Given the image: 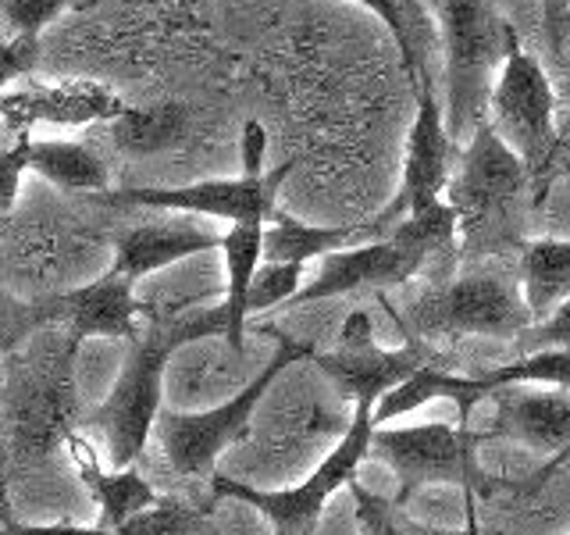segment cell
<instances>
[{
	"mask_svg": "<svg viewBox=\"0 0 570 535\" xmlns=\"http://www.w3.org/2000/svg\"><path fill=\"white\" fill-rule=\"evenodd\" d=\"M379 296L406 343L435 350H450L468 335H492L513 343L534 325L521 279H517V257L468 261L456 275L439 279L403 303H392L389 293Z\"/></svg>",
	"mask_w": 570,
	"mask_h": 535,
	"instance_id": "obj_1",
	"label": "cell"
},
{
	"mask_svg": "<svg viewBox=\"0 0 570 535\" xmlns=\"http://www.w3.org/2000/svg\"><path fill=\"white\" fill-rule=\"evenodd\" d=\"M531 172L492 121H481L460 154V168L445 186V204L456 211V250L463 264L517 257L524 236L521 218L531 204Z\"/></svg>",
	"mask_w": 570,
	"mask_h": 535,
	"instance_id": "obj_2",
	"label": "cell"
},
{
	"mask_svg": "<svg viewBox=\"0 0 570 535\" xmlns=\"http://www.w3.org/2000/svg\"><path fill=\"white\" fill-rule=\"evenodd\" d=\"M489 121L521 154L534 183L531 207H542L560 168V94L542 61L524 50L517 29H510L507 61L499 68L489 104Z\"/></svg>",
	"mask_w": 570,
	"mask_h": 535,
	"instance_id": "obj_3",
	"label": "cell"
},
{
	"mask_svg": "<svg viewBox=\"0 0 570 535\" xmlns=\"http://www.w3.org/2000/svg\"><path fill=\"white\" fill-rule=\"evenodd\" d=\"M442 43H445V129L453 139L489 121L492 89L507 61L510 22L495 0H442Z\"/></svg>",
	"mask_w": 570,
	"mask_h": 535,
	"instance_id": "obj_4",
	"label": "cell"
},
{
	"mask_svg": "<svg viewBox=\"0 0 570 535\" xmlns=\"http://www.w3.org/2000/svg\"><path fill=\"white\" fill-rule=\"evenodd\" d=\"M275 335V357L267 361L254 379H249L236 397H228L225 403L200 410V415H178V410H165L154 428V439L160 446V457H165L168 468L183 478V481H210L214 478V464L228 450L232 442L246 436L249 418H254L257 403L264 400V392L272 389L278 374L296 364V361H311L314 347L311 343H296L293 335H285L278 329H267Z\"/></svg>",
	"mask_w": 570,
	"mask_h": 535,
	"instance_id": "obj_5",
	"label": "cell"
},
{
	"mask_svg": "<svg viewBox=\"0 0 570 535\" xmlns=\"http://www.w3.org/2000/svg\"><path fill=\"white\" fill-rule=\"evenodd\" d=\"M489 442L481 428L460 421H424L406 428H374L371 454L385 460L400 478V493L392 504L403 507L424 486H456L468 496V507L478 499H492L499 481L478 464V446Z\"/></svg>",
	"mask_w": 570,
	"mask_h": 535,
	"instance_id": "obj_6",
	"label": "cell"
},
{
	"mask_svg": "<svg viewBox=\"0 0 570 535\" xmlns=\"http://www.w3.org/2000/svg\"><path fill=\"white\" fill-rule=\"evenodd\" d=\"M374 428H379L374 425V403H356L346 436L338 439L335 450L321 460V468L296 489H257L222 475L210 478V489L222 499H239V504L261 510L275 525V535H314L321 517H325L328 499L343 486L356 481V471H361L364 457L371 454Z\"/></svg>",
	"mask_w": 570,
	"mask_h": 535,
	"instance_id": "obj_7",
	"label": "cell"
},
{
	"mask_svg": "<svg viewBox=\"0 0 570 535\" xmlns=\"http://www.w3.org/2000/svg\"><path fill=\"white\" fill-rule=\"evenodd\" d=\"M311 361L343 389V397L353 403H379L392 389H400L410 374H417L428 364H460L453 350H435L424 343H403L396 350L382 347L374 339L371 318L353 311L338 332V347L314 353Z\"/></svg>",
	"mask_w": 570,
	"mask_h": 535,
	"instance_id": "obj_8",
	"label": "cell"
},
{
	"mask_svg": "<svg viewBox=\"0 0 570 535\" xmlns=\"http://www.w3.org/2000/svg\"><path fill=\"white\" fill-rule=\"evenodd\" d=\"M293 175V160L264 172L257 178H204L189 186H136L104 193L107 204L129 207H154V211H183V214H207L232 225H267L278 218V189Z\"/></svg>",
	"mask_w": 570,
	"mask_h": 535,
	"instance_id": "obj_9",
	"label": "cell"
},
{
	"mask_svg": "<svg viewBox=\"0 0 570 535\" xmlns=\"http://www.w3.org/2000/svg\"><path fill=\"white\" fill-rule=\"evenodd\" d=\"M453 168V136L445 129V107L435 100V89L421 76L417 82V115L406 136V160L400 193L385 207L392 218L421 214L442 204V193L450 186Z\"/></svg>",
	"mask_w": 570,
	"mask_h": 535,
	"instance_id": "obj_10",
	"label": "cell"
},
{
	"mask_svg": "<svg viewBox=\"0 0 570 535\" xmlns=\"http://www.w3.org/2000/svg\"><path fill=\"white\" fill-rule=\"evenodd\" d=\"M40 311L43 321H61L76 347L82 339H97V335L136 343L142 325H147V303L136 296V282L115 272V268L104 272L100 279L79 285V290H68L40 303Z\"/></svg>",
	"mask_w": 570,
	"mask_h": 535,
	"instance_id": "obj_11",
	"label": "cell"
},
{
	"mask_svg": "<svg viewBox=\"0 0 570 535\" xmlns=\"http://www.w3.org/2000/svg\"><path fill=\"white\" fill-rule=\"evenodd\" d=\"M125 104L100 82L68 79L58 86H29L18 94H0V121L26 136L32 125H61V129H82L94 121H115Z\"/></svg>",
	"mask_w": 570,
	"mask_h": 535,
	"instance_id": "obj_12",
	"label": "cell"
},
{
	"mask_svg": "<svg viewBox=\"0 0 570 535\" xmlns=\"http://www.w3.org/2000/svg\"><path fill=\"white\" fill-rule=\"evenodd\" d=\"M492 418L481 428L489 439L521 442L534 454L557 457L570 446V392L567 389H521L510 386L489 400Z\"/></svg>",
	"mask_w": 570,
	"mask_h": 535,
	"instance_id": "obj_13",
	"label": "cell"
},
{
	"mask_svg": "<svg viewBox=\"0 0 570 535\" xmlns=\"http://www.w3.org/2000/svg\"><path fill=\"white\" fill-rule=\"evenodd\" d=\"M65 454L71 460V468H76L79 481L89 489V496L97 499L100 528L118 532L121 525H129L136 514L150 510L160 499L154 481L139 468H111L97 436L65 432Z\"/></svg>",
	"mask_w": 570,
	"mask_h": 535,
	"instance_id": "obj_14",
	"label": "cell"
},
{
	"mask_svg": "<svg viewBox=\"0 0 570 535\" xmlns=\"http://www.w3.org/2000/svg\"><path fill=\"white\" fill-rule=\"evenodd\" d=\"M222 240H225V232H210L193 222L136 225V228H125L118 236L111 268L121 275H129L132 282H139L154 272H165V268L178 261L207 254V250H222Z\"/></svg>",
	"mask_w": 570,
	"mask_h": 535,
	"instance_id": "obj_15",
	"label": "cell"
},
{
	"mask_svg": "<svg viewBox=\"0 0 570 535\" xmlns=\"http://www.w3.org/2000/svg\"><path fill=\"white\" fill-rule=\"evenodd\" d=\"M400 218H392L389 211H382L379 218L356 222V225H307L296 218H278L264 228V261L275 264H311L328 254L350 246H364L371 240H385Z\"/></svg>",
	"mask_w": 570,
	"mask_h": 535,
	"instance_id": "obj_16",
	"label": "cell"
},
{
	"mask_svg": "<svg viewBox=\"0 0 570 535\" xmlns=\"http://www.w3.org/2000/svg\"><path fill=\"white\" fill-rule=\"evenodd\" d=\"M264 228L267 225H232L222 240V257H225V343L236 353V361L246 353V303H249V285H254L257 268L264 264Z\"/></svg>",
	"mask_w": 570,
	"mask_h": 535,
	"instance_id": "obj_17",
	"label": "cell"
},
{
	"mask_svg": "<svg viewBox=\"0 0 570 535\" xmlns=\"http://www.w3.org/2000/svg\"><path fill=\"white\" fill-rule=\"evenodd\" d=\"M517 279L534 321H546L570 296V240H524Z\"/></svg>",
	"mask_w": 570,
	"mask_h": 535,
	"instance_id": "obj_18",
	"label": "cell"
},
{
	"mask_svg": "<svg viewBox=\"0 0 570 535\" xmlns=\"http://www.w3.org/2000/svg\"><path fill=\"white\" fill-rule=\"evenodd\" d=\"M29 172L68 193H107V165L94 147L76 139H32Z\"/></svg>",
	"mask_w": 570,
	"mask_h": 535,
	"instance_id": "obj_19",
	"label": "cell"
},
{
	"mask_svg": "<svg viewBox=\"0 0 570 535\" xmlns=\"http://www.w3.org/2000/svg\"><path fill=\"white\" fill-rule=\"evenodd\" d=\"M189 133V111L183 104H154V107H125L111 121V143L121 154L147 157L183 143Z\"/></svg>",
	"mask_w": 570,
	"mask_h": 535,
	"instance_id": "obj_20",
	"label": "cell"
},
{
	"mask_svg": "<svg viewBox=\"0 0 570 535\" xmlns=\"http://www.w3.org/2000/svg\"><path fill=\"white\" fill-rule=\"evenodd\" d=\"M121 535H210L204 525V510L183 504L175 496H160L150 510L136 514L129 525L118 528Z\"/></svg>",
	"mask_w": 570,
	"mask_h": 535,
	"instance_id": "obj_21",
	"label": "cell"
},
{
	"mask_svg": "<svg viewBox=\"0 0 570 535\" xmlns=\"http://www.w3.org/2000/svg\"><path fill=\"white\" fill-rule=\"evenodd\" d=\"M303 272L307 264H275V261H264L254 275V285H249V303H246V314H267V311H278L285 308L299 290H303Z\"/></svg>",
	"mask_w": 570,
	"mask_h": 535,
	"instance_id": "obj_22",
	"label": "cell"
},
{
	"mask_svg": "<svg viewBox=\"0 0 570 535\" xmlns=\"http://www.w3.org/2000/svg\"><path fill=\"white\" fill-rule=\"evenodd\" d=\"M353 4L367 8L379 22L389 29V36L400 47V58L406 68V79L421 82V65H417V40H414V22H410V4L406 0H353Z\"/></svg>",
	"mask_w": 570,
	"mask_h": 535,
	"instance_id": "obj_23",
	"label": "cell"
},
{
	"mask_svg": "<svg viewBox=\"0 0 570 535\" xmlns=\"http://www.w3.org/2000/svg\"><path fill=\"white\" fill-rule=\"evenodd\" d=\"M350 493H353V517L361 525V535H410L406 522L400 517V507L392 499L364 489L361 481H353Z\"/></svg>",
	"mask_w": 570,
	"mask_h": 535,
	"instance_id": "obj_24",
	"label": "cell"
},
{
	"mask_svg": "<svg viewBox=\"0 0 570 535\" xmlns=\"http://www.w3.org/2000/svg\"><path fill=\"white\" fill-rule=\"evenodd\" d=\"M43 321V311L40 303H14L8 293H0V357H8L14 347H22L29 332H36Z\"/></svg>",
	"mask_w": 570,
	"mask_h": 535,
	"instance_id": "obj_25",
	"label": "cell"
},
{
	"mask_svg": "<svg viewBox=\"0 0 570 535\" xmlns=\"http://www.w3.org/2000/svg\"><path fill=\"white\" fill-rule=\"evenodd\" d=\"M513 347L521 353H539V350H570V296L552 311L546 321H534L528 332L513 339Z\"/></svg>",
	"mask_w": 570,
	"mask_h": 535,
	"instance_id": "obj_26",
	"label": "cell"
},
{
	"mask_svg": "<svg viewBox=\"0 0 570 535\" xmlns=\"http://www.w3.org/2000/svg\"><path fill=\"white\" fill-rule=\"evenodd\" d=\"M68 4V0H4V18L8 26L14 29V36H26V40H36L53 18H58V11Z\"/></svg>",
	"mask_w": 570,
	"mask_h": 535,
	"instance_id": "obj_27",
	"label": "cell"
},
{
	"mask_svg": "<svg viewBox=\"0 0 570 535\" xmlns=\"http://www.w3.org/2000/svg\"><path fill=\"white\" fill-rule=\"evenodd\" d=\"M29 133L14 136L8 147H0V214H8L22 193V175L29 172Z\"/></svg>",
	"mask_w": 570,
	"mask_h": 535,
	"instance_id": "obj_28",
	"label": "cell"
},
{
	"mask_svg": "<svg viewBox=\"0 0 570 535\" xmlns=\"http://www.w3.org/2000/svg\"><path fill=\"white\" fill-rule=\"evenodd\" d=\"M239 154H243V175L257 178L264 175V157H267V133L261 121H246L243 125V139H239Z\"/></svg>",
	"mask_w": 570,
	"mask_h": 535,
	"instance_id": "obj_29",
	"label": "cell"
},
{
	"mask_svg": "<svg viewBox=\"0 0 570 535\" xmlns=\"http://www.w3.org/2000/svg\"><path fill=\"white\" fill-rule=\"evenodd\" d=\"M36 58V40H26V36H14V40L0 50V89H4L11 79H18L22 71H29Z\"/></svg>",
	"mask_w": 570,
	"mask_h": 535,
	"instance_id": "obj_30",
	"label": "cell"
},
{
	"mask_svg": "<svg viewBox=\"0 0 570 535\" xmlns=\"http://www.w3.org/2000/svg\"><path fill=\"white\" fill-rule=\"evenodd\" d=\"M0 535H121L100 525H18V522H4L0 525Z\"/></svg>",
	"mask_w": 570,
	"mask_h": 535,
	"instance_id": "obj_31",
	"label": "cell"
},
{
	"mask_svg": "<svg viewBox=\"0 0 570 535\" xmlns=\"http://www.w3.org/2000/svg\"><path fill=\"white\" fill-rule=\"evenodd\" d=\"M563 464H570V446H567V450H563V454H557V457H549V460L542 464V468H539V471H534V475H531V481H528V486H524L521 493H534V489H542V486H546V481H549V475H557V471L563 468Z\"/></svg>",
	"mask_w": 570,
	"mask_h": 535,
	"instance_id": "obj_32",
	"label": "cell"
},
{
	"mask_svg": "<svg viewBox=\"0 0 570 535\" xmlns=\"http://www.w3.org/2000/svg\"><path fill=\"white\" fill-rule=\"evenodd\" d=\"M563 71H567V86L560 94V160L570 154V65Z\"/></svg>",
	"mask_w": 570,
	"mask_h": 535,
	"instance_id": "obj_33",
	"label": "cell"
},
{
	"mask_svg": "<svg viewBox=\"0 0 570 535\" xmlns=\"http://www.w3.org/2000/svg\"><path fill=\"white\" fill-rule=\"evenodd\" d=\"M560 175H570V154H567V157L560 160V168H557V178H560Z\"/></svg>",
	"mask_w": 570,
	"mask_h": 535,
	"instance_id": "obj_34",
	"label": "cell"
},
{
	"mask_svg": "<svg viewBox=\"0 0 570 535\" xmlns=\"http://www.w3.org/2000/svg\"><path fill=\"white\" fill-rule=\"evenodd\" d=\"M8 43H11V40H4V36H0V50H4Z\"/></svg>",
	"mask_w": 570,
	"mask_h": 535,
	"instance_id": "obj_35",
	"label": "cell"
},
{
	"mask_svg": "<svg viewBox=\"0 0 570 535\" xmlns=\"http://www.w3.org/2000/svg\"><path fill=\"white\" fill-rule=\"evenodd\" d=\"M4 522H8V517H4V514H0V525H4Z\"/></svg>",
	"mask_w": 570,
	"mask_h": 535,
	"instance_id": "obj_36",
	"label": "cell"
},
{
	"mask_svg": "<svg viewBox=\"0 0 570 535\" xmlns=\"http://www.w3.org/2000/svg\"><path fill=\"white\" fill-rule=\"evenodd\" d=\"M406 4H410V0H406Z\"/></svg>",
	"mask_w": 570,
	"mask_h": 535,
	"instance_id": "obj_37",
	"label": "cell"
},
{
	"mask_svg": "<svg viewBox=\"0 0 570 535\" xmlns=\"http://www.w3.org/2000/svg\"><path fill=\"white\" fill-rule=\"evenodd\" d=\"M567 4H570V0H567Z\"/></svg>",
	"mask_w": 570,
	"mask_h": 535,
	"instance_id": "obj_38",
	"label": "cell"
}]
</instances>
